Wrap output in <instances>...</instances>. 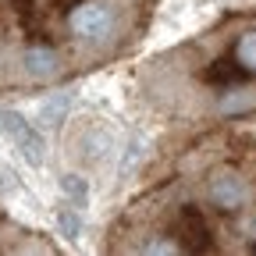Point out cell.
I'll return each mask as SVG.
<instances>
[{
	"instance_id": "3",
	"label": "cell",
	"mask_w": 256,
	"mask_h": 256,
	"mask_svg": "<svg viewBox=\"0 0 256 256\" xmlns=\"http://www.w3.org/2000/svg\"><path fill=\"white\" fill-rule=\"evenodd\" d=\"M114 28V11L104 0H86L72 11V32L82 40H107Z\"/></svg>"
},
{
	"instance_id": "12",
	"label": "cell",
	"mask_w": 256,
	"mask_h": 256,
	"mask_svg": "<svg viewBox=\"0 0 256 256\" xmlns=\"http://www.w3.org/2000/svg\"><path fill=\"white\" fill-rule=\"evenodd\" d=\"M174 249H178L174 242H150L146 246V252H174Z\"/></svg>"
},
{
	"instance_id": "4",
	"label": "cell",
	"mask_w": 256,
	"mask_h": 256,
	"mask_svg": "<svg viewBox=\"0 0 256 256\" xmlns=\"http://www.w3.org/2000/svg\"><path fill=\"white\" fill-rule=\"evenodd\" d=\"M210 200L220 206V210H238L246 200H249V188L238 174L232 171H220L214 182H210Z\"/></svg>"
},
{
	"instance_id": "6",
	"label": "cell",
	"mask_w": 256,
	"mask_h": 256,
	"mask_svg": "<svg viewBox=\"0 0 256 256\" xmlns=\"http://www.w3.org/2000/svg\"><path fill=\"white\" fill-rule=\"evenodd\" d=\"M68 107H72V96L68 92H54V96H46V100L36 107V118L46 128H60L64 118H68Z\"/></svg>"
},
{
	"instance_id": "8",
	"label": "cell",
	"mask_w": 256,
	"mask_h": 256,
	"mask_svg": "<svg viewBox=\"0 0 256 256\" xmlns=\"http://www.w3.org/2000/svg\"><path fill=\"white\" fill-rule=\"evenodd\" d=\"M54 224H57V235L64 238V242H78L82 238V214H78V206H60L57 210V217H54Z\"/></svg>"
},
{
	"instance_id": "9",
	"label": "cell",
	"mask_w": 256,
	"mask_h": 256,
	"mask_svg": "<svg viewBox=\"0 0 256 256\" xmlns=\"http://www.w3.org/2000/svg\"><path fill=\"white\" fill-rule=\"evenodd\" d=\"M142 156H146V139L142 136H132L128 146H124V153H121V171H132Z\"/></svg>"
},
{
	"instance_id": "7",
	"label": "cell",
	"mask_w": 256,
	"mask_h": 256,
	"mask_svg": "<svg viewBox=\"0 0 256 256\" xmlns=\"http://www.w3.org/2000/svg\"><path fill=\"white\" fill-rule=\"evenodd\" d=\"M57 68H60V60H57L54 50H46V46L25 50V72L32 78H50V75H57Z\"/></svg>"
},
{
	"instance_id": "5",
	"label": "cell",
	"mask_w": 256,
	"mask_h": 256,
	"mask_svg": "<svg viewBox=\"0 0 256 256\" xmlns=\"http://www.w3.org/2000/svg\"><path fill=\"white\" fill-rule=\"evenodd\" d=\"M57 188H60V196L68 200L72 206H78V210L92 203V185H89V178L82 171H64L57 178Z\"/></svg>"
},
{
	"instance_id": "10",
	"label": "cell",
	"mask_w": 256,
	"mask_h": 256,
	"mask_svg": "<svg viewBox=\"0 0 256 256\" xmlns=\"http://www.w3.org/2000/svg\"><path fill=\"white\" fill-rule=\"evenodd\" d=\"M18 192H22V178L8 164H0V196H18Z\"/></svg>"
},
{
	"instance_id": "2",
	"label": "cell",
	"mask_w": 256,
	"mask_h": 256,
	"mask_svg": "<svg viewBox=\"0 0 256 256\" xmlns=\"http://www.w3.org/2000/svg\"><path fill=\"white\" fill-rule=\"evenodd\" d=\"M0 132L11 139V146L22 153L28 168H43L46 164V139L36 124L18 110H0Z\"/></svg>"
},
{
	"instance_id": "11",
	"label": "cell",
	"mask_w": 256,
	"mask_h": 256,
	"mask_svg": "<svg viewBox=\"0 0 256 256\" xmlns=\"http://www.w3.org/2000/svg\"><path fill=\"white\" fill-rule=\"evenodd\" d=\"M238 60L256 72V32H249V36L238 40Z\"/></svg>"
},
{
	"instance_id": "1",
	"label": "cell",
	"mask_w": 256,
	"mask_h": 256,
	"mask_svg": "<svg viewBox=\"0 0 256 256\" xmlns=\"http://www.w3.org/2000/svg\"><path fill=\"white\" fill-rule=\"evenodd\" d=\"M72 153L89 168H100L118 153V128L104 118H86L78 121L75 136H72Z\"/></svg>"
}]
</instances>
